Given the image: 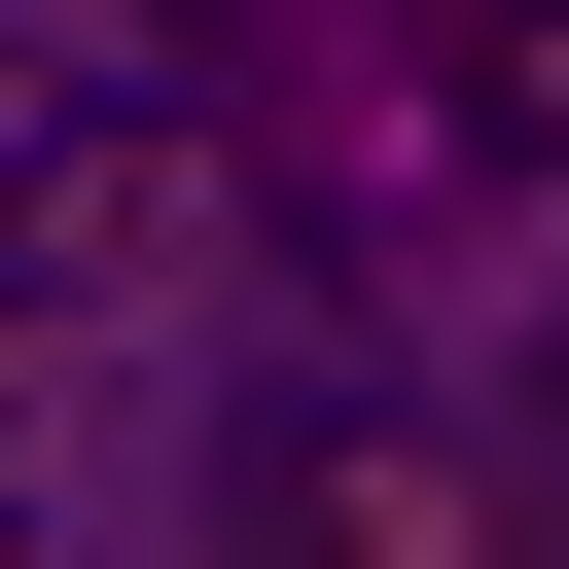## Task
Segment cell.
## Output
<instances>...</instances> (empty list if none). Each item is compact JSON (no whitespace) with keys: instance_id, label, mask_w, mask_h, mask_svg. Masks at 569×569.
Instances as JSON below:
<instances>
[{"instance_id":"1","label":"cell","mask_w":569,"mask_h":569,"mask_svg":"<svg viewBox=\"0 0 569 569\" xmlns=\"http://www.w3.org/2000/svg\"><path fill=\"white\" fill-rule=\"evenodd\" d=\"M36 213H71V249H107V213H142V142H107V107H71V71H36V36H0V249H36Z\"/></svg>"}]
</instances>
